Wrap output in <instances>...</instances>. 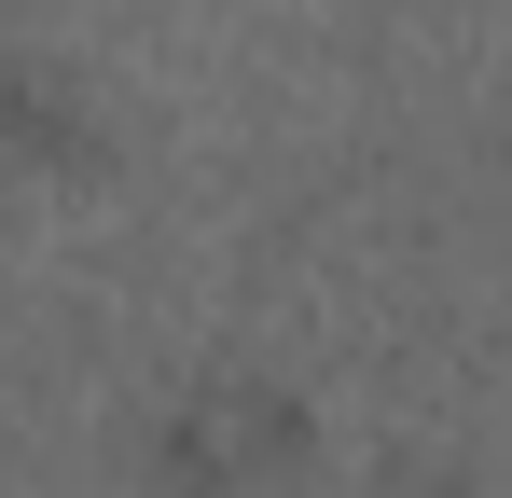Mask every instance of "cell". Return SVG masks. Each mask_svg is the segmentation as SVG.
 Instances as JSON below:
<instances>
[{"label":"cell","mask_w":512,"mask_h":498,"mask_svg":"<svg viewBox=\"0 0 512 498\" xmlns=\"http://www.w3.org/2000/svg\"><path fill=\"white\" fill-rule=\"evenodd\" d=\"M14 111H28V153H42V166H70V153H84V111H70V83H56V70H28V83H14Z\"/></svg>","instance_id":"obj_2"},{"label":"cell","mask_w":512,"mask_h":498,"mask_svg":"<svg viewBox=\"0 0 512 498\" xmlns=\"http://www.w3.org/2000/svg\"><path fill=\"white\" fill-rule=\"evenodd\" d=\"M263 457H291V402H263V388H194L153 429V471L167 485H250Z\"/></svg>","instance_id":"obj_1"}]
</instances>
